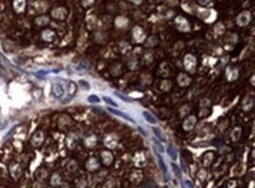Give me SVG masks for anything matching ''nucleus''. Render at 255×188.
Segmentation results:
<instances>
[{
	"label": "nucleus",
	"mask_w": 255,
	"mask_h": 188,
	"mask_svg": "<svg viewBox=\"0 0 255 188\" xmlns=\"http://www.w3.org/2000/svg\"><path fill=\"white\" fill-rule=\"evenodd\" d=\"M41 38L45 41H53L54 38H55V32L52 31V30H49V28H46V30H44L42 33H41Z\"/></svg>",
	"instance_id": "5"
},
{
	"label": "nucleus",
	"mask_w": 255,
	"mask_h": 188,
	"mask_svg": "<svg viewBox=\"0 0 255 188\" xmlns=\"http://www.w3.org/2000/svg\"><path fill=\"white\" fill-rule=\"evenodd\" d=\"M52 16H54L55 19H59V20H64L67 16V11H66L64 7H59L55 8L52 11Z\"/></svg>",
	"instance_id": "3"
},
{
	"label": "nucleus",
	"mask_w": 255,
	"mask_h": 188,
	"mask_svg": "<svg viewBox=\"0 0 255 188\" xmlns=\"http://www.w3.org/2000/svg\"><path fill=\"white\" fill-rule=\"evenodd\" d=\"M186 183H187V185H188L190 188H193V183H192V182H189V181H186Z\"/></svg>",
	"instance_id": "21"
},
{
	"label": "nucleus",
	"mask_w": 255,
	"mask_h": 188,
	"mask_svg": "<svg viewBox=\"0 0 255 188\" xmlns=\"http://www.w3.org/2000/svg\"><path fill=\"white\" fill-rule=\"evenodd\" d=\"M52 94L55 99H61L65 94V88L61 83H53L52 85Z\"/></svg>",
	"instance_id": "1"
},
{
	"label": "nucleus",
	"mask_w": 255,
	"mask_h": 188,
	"mask_svg": "<svg viewBox=\"0 0 255 188\" xmlns=\"http://www.w3.org/2000/svg\"><path fill=\"white\" fill-rule=\"evenodd\" d=\"M167 153H168V155H169V158H171L172 160H176V158H178V153H176L175 148H173V146H169V147H168V149H167Z\"/></svg>",
	"instance_id": "12"
},
{
	"label": "nucleus",
	"mask_w": 255,
	"mask_h": 188,
	"mask_svg": "<svg viewBox=\"0 0 255 188\" xmlns=\"http://www.w3.org/2000/svg\"><path fill=\"white\" fill-rule=\"evenodd\" d=\"M142 115H143V118H145V119L147 120V122L152 123V125H154V123H156V119L154 118V116H153V115L151 114L149 112H146V111H145V112L142 113Z\"/></svg>",
	"instance_id": "11"
},
{
	"label": "nucleus",
	"mask_w": 255,
	"mask_h": 188,
	"mask_svg": "<svg viewBox=\"0 0 255 188\" xmlns=\"http://www.w3.org/2000/svg\"><path fill=\"white\" fill-rule=\"evenodd\" d=\"M88 101H90V102H93V104H98V102H100V99H99V97H97V95H90V97H88Z\"/></svg>",
	"instance_id": "16"
},
{
	"label": "nucleus",
	"mask_w": 255,
	"mask_h": 188,
	"mask_svg": "<svg viewBox=\"0 0 255 188\" xmlns=\"http://www.w3.org/2000/svg\"><path fill=\"white\" fill-rule=\"evenodd\" d=\"M11 175L14 178V179H18L20 175H21V168L18 164H13L11 166Z\"/></svg>",
	"instance_id": "7"
},
{
	"label": "nucleus",
	"mask_w": 255,
	"mask_h": 188,
	"mask_svg": "<svg viewBox=\"0 0 255 188\" xmlns=\"http://www.w3.org/2000/svg\"><path fill=\"white\" fill-rule=\"evenodd\" d=\"M68 88H69V94H71V97H73L75 90H76V85H75L73 81H71L69 82V85H68Z\"/></svg>",
	"instance_id": "14"
},
{
	"label": "nucleus",
	"mask_w": 255,
	"mask_h": 188,
	"mask_svg": "<svg viewBox=\"0 0 255 188\" xmlns=\"http://www.w3.org/2000/svg\"><path fill=\"white\" fill-rule=\"evenodd\" d=\"M153 132H154V134H155L156 137H158L159 139L161 140V141H165V140H166V138H165L164 135L161 134V131H160L159 128H156V127H153Z\"/></svg>",
	"instance_id": "13"
},
{
	"label": "nucleus",
	"mask_w": 255,
	"mask_h": 188,
	"mask_svg": "<svg viewBox=\"0 0 255 188\" xmlns=\"http://www.w3.org/2000/svg\"><path fill=\"white\" fill-rule=\"evenodd\" d=\"M158 160H159L160 169H161V172H162V174H164V176H165V180H168V171H167V167H166V165H165L162 158L159 155V154H158Z\"/></svg>",
	"instance_id": "8"
},
{
	"label": "nucleus",
	"mask_w": 255,
	"mask_h": 188,
	"mask_svg": "<svg viewBox=\"0 0 255 188\" xmlns=\"http://www.w3.org/2000/svg\"><path fill=\"white\" fill-rule=\"evenodd\" d=\"M250 21V14L248 12H243L242 14L238 16V25L239 26H245Z\"/></svg>",
	"instance_id": "6"
},
{
	"label": "nucleus",
	"mask_w": 255,
	"mask_h": 188,
	"mask_svg": "<svg viewBox=\"0 0 255 188\" xmlns=\"http://www.w3.org/2000/svg\"><path fill=\"white\" fill-rule=\"evenodd\" d=\"M80 85H81L82 87L85 88V90H90V85H88V82L85 81V80H80V82H79Z\"/></svg>",
	"instance_id": "18"
},
{
	"label": "nucleus",
	"mask_w": 255,
	"mask_h": 188,
	"mask_svg": "<svg viewBox=\"0 0 255 188\" xmlns=\"http://www.w3.org/2000/svg\"><path fill=\"white\" fill-rule=\"evenodd\" d=\"M165 188H168V187H167V186H165Z\"/></svg>",
	"instance_id": "22"
},
{
	"label": "nucleus",
	"mask_w": 255,
	"mask_h": 188,
	"mask_svg": "<svg viewBox=\"0 0 255 188\" xmlns=\"http://www.w3.org/2000/svg\"><path fill=\"white\" fill-rule=\"evenodd\" d=\"M154 142H155V145H156V146L159 147V149H160V152H165V151H164V148H162V146L160 145V142H159V141H156V140H155Z\"/></svg>",
	"instance_id": "20"
},
{
	"label": "nucleus",
	"mask_w": 255,
	"mask_h": 188,
	"mask_svg": "<svg viewBox=\"0 0 255 188\" xmlns=\"http://www.w3.org/2000/svg\"><path fill=\"white\" fill-rule=\"evenodd\" d=\"M13 8L16 13H23L26 8V0H14L13 1Z\"/></svg>",
	"instance_id": "4"
},
{
	"label": "nucleus",
	"mask_w": 255,
	"mask_h": 188,
	"mask_svg": "<svg viewBox=\"0 0 255 188\" xmlns=\"http://www.w3.org/2000/svg\"><path fill=\"white\" fill-rule=\"evenodd\" d=\"M42 141H44V134H42V132L38 131L33 134L32 139H31V144L33 145V147H39L42 145Z\"/></svg>",
	"instance_id": "2"
},
{
	"label": "nucleus",
	"mask_w": 255,
	"mask_h": 188,
	"mask_svg": "<svg viewBox=\"0 0 255 188\" xmlns=\"http://www.w3.org/2000/svg\"><path fill=\"white\" fill-rule=\"evenodd\" d=\"M104 100L106 101L108 105H111V106H113V107H116V106H118V104H115L114 101H113V100H112L111 98H108V97H104Z\"/></svg>",
	"instance_id": "17"
},
{
	"label": "nucleus",
	"mask_w": 255,
	"mask_h": 188,
	"mask_svg": "<svg viewBox=\"0 0 255 188\" xmlns=\"http://www.w3.org/2000/svg\"><path fill=\"white\" fill-rule=\"evenodd\" d=\"M48 23H49V19H48V16H39V18L35 19V24L38 25V26H41V27L48 25Z\"/></svg>",
	"instance_id": "10"
},
{
	"label": "nucleus",
	"mask_w": 255,
	"mask_h": 188,
	"mask_svg": "<svg viewBox=\"0 0 255 188\" xmlns=\"http://www.w3.org/2000/svg\"><path fill=\"white\" fill-rule=\"evenodd\" d=\"M111 113H113V114L118 115V116H120V118H122V119H125V120H128V121H131V122H134V120L132 119L131 116H128L127 114H125L123 112H121V111H118V109H113V108H109L108 109Z\"/></svg>",
	"instance_id": "9"
},
{
	"label": "nucleus",
	"mask_w": 255,
	"mask_h": 188,
	"mask_svg": "<svg viewBox=\"0 0 255 188\" xmlns=\"http://www.w3.org/2000/svg\"><path fill=\"white\" fill-rule=\"evenodd\" d=\"M115 95L116 97H119L120 99H122L123 101H131V99H128V98H126V97H123L121 93H119V92H115Z\"/></svg>",
	"instance_id": "19"
},
{
	"label": "nucleus",
	"mask_w": 255,
	"mask_h": 188,
	"mask_svg": "<svg viewBox=\"0 0 255 188\" xmlns=\"http://www.w3.org/2000/svg\"><path fill=\"white\" fill-rule=\"evenodd\" d=\"M172 168H173V172L175 173V175H176V176L179 178V176H180V175H181V173H180V169H179V167H178L176 165L174 164V162H172Z\"/></svg>",
	"instance_id": "15"
}]
</instances>
